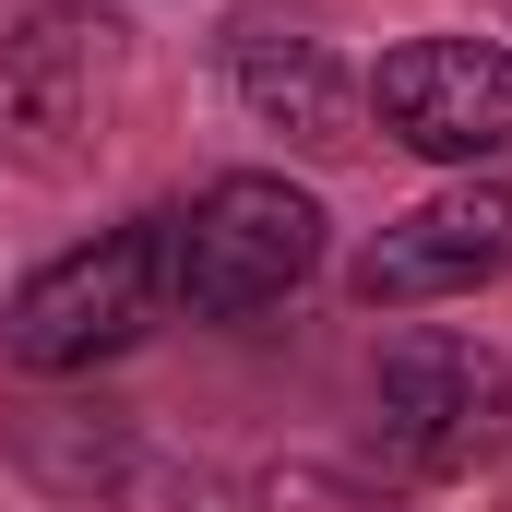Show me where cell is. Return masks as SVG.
Returning <instances> with one entry per match:
<instances>
[{
	"mask_svg": "<svg viewBox=\"0 0 512 512\" xmlns=\"http://www.w3.org/2000/svg\"><path fill=\"white\" fill-rule=\"evenodd\" d=\"M310 274H322V203L286 167H227L215 191H191V215H167V298L191 322L286 310Z\"/></svg>",
	"mask_w": 512,
	"mask_h": 512,
	"instance_id": "1",
	"label": "cell"
},
{
	"mask_svg": "<svg viewBox=\"0 0 512 512\" xmlns=\"http://www.w3.org/2000/svg\"><path fill=\"white\" fill-rule=\"evenodd\" d=\"M120 84H131V36L108 12H72V0L24 12L0 36V155L36 167V179L96 167V143L120 120Z\"/></svg>",
	"mask_w": 512,
	"mask_h": 512,
	"instance_id": "2",
	"label": "cell"
},
{
	"mask_svg": "<svg viewBox=\"0 0 512 512\" xmlns=\"http://www.w3.org/2000/svg\"><path fill=\"white\" fill-rule=\"evenodd\" d=\"M167 310H179L167 298V215H131V227H108V239H84V251L48 262L0 310V346H12V370L60 382V370H96V358L143 346Z\"/></svg>",
	"mask_w": 512,
	"mask_h": 512,
	"instance_id": "3",
	"label": "cell"
},
{
	"mask_svg": "<svg viewBox=\"0 0 512 512\" xmlns=\"http://www.w3.org/2000/svg\"><path fill=\"white\" fill-rule=\"evenodd\" d=\"M370 429H382V453L405 477H477V465H501V441H512V358L477 346V334L417 322V334H393L382 370H370Z\"/></svg>",
	"mask_w": 512,
	"mask_h": 512,
	"instance_id": "4",
	"label": "cell"
},
{
	"mask_svg": "<svg viewBox=\"0 0 512 512\" xmlns=\"http://www.w3.org/2000/svg\"><path fill=\"white\" fill-rule=\"evenodd\" d=\"M370 108L429 167L512 155V48L501 36H405L382 72H370Z\"/></svg>",
	"mask_w": 512,
	"mask_h": 512,
	"instance_id": "5",
	"label": "cell"
},
{
	"mask_svg": "<svg viewBox=\"0 0 512 512\" xmlns=\"http://www.w3.org/2000/svg\"><path fill=\"white\" fill-rule=\"evenodd\" d=\"M512 274V191L501 179H453L429 203H405L382 239L358 251V310H441Z\"/></svg>",
	"mask_w": 512,
	"mask_h": 512,
	"instance_id": "6",
	"label": "cell"
},
{
	"mask_svg": "<svg viewBox=\"0 0 512 512\" xmlns=\"http://www.w3.org/2000/svg\"><path fill=\"white\" fill-rule=\"evenodd\" d=\"M227 84L262 131H286L298 155H346L358 143V84L334 72L322 36H286V24H239L227 36Z\"/></svg>",
	"mask_w": 512,
	"mask_h": 512,
	"instance_id": "7",
	"label": "cell"
}]
</instances>
